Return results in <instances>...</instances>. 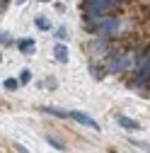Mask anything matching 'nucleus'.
Here are the masks:
<instances>
[{"label":"nucleus","instance_id":"f257e3e1","mask_svg":"<svg viewBox=\"0 0 150 153\" xmlns=\"http://www.w3.org/2000/svg\"><path fill=\"white\" fill-rule=\"evenodd\" d=\"M119 5V0H87L85 3V12L92 17V15H102L111 7H116Z\"/></svg>","mask_w":150,"mask_h":153},{"label":"nucleus","instance_id":"f03ea898","mask_svg":"<svg viewBox=\"0 0 150 153\" xmlns=\"http://www.w3.org/2000/svg\"><path fill=\"white\" fill-rule=\"evenodd\" d=\"M119 22L114 17H104V20H90V29H95L97 34H114Z\"/></svg>","mask_w":150,"mask_h":153},{"label":"nucleus","instance_id":"7ed1b4c3","mask_svg":"<svg viewBox=\"0 0 150 153\" xmlns=\"http://www.w3.org/2000/svg\"><path fill=\"white\" fill-rule=\"evenodd\" d=\"M70 117L75 119V122H80V124H85V126H90V129H99V124L90 117V114H82V112H70Z\"/></svg>","mask_w":150,"mask_h":153},{"label":"nucleus","instance_id":"20e7f679","mask_svg":"<svg viewBox=\"0 0 150 153\" xmlns=\"http://www.w3.org/2000/svg\"><path fill=\"white\" fill-rule=\"evenodd\" d=\"M53 56H56V61L68 63V46H65V44H56V46H53Z\"/></svg>","mask_w":150,"mask_h":153},{"label":"nucleus","instance_id":"39448f33","mask_svg":"<svg viewBox=\"0 0 150 153\" xmlns=\"http://www.w3.org/2000/svg\"><path fill=\"white\" fill-rule=\"evenodd\" d=\"M128 56H119V59H114L111 61V71H124V68H128Z\"/></svg>","mask_w":150,"mask_h":153},{"label":"nucleus","instance_id":"423d86ee","mask_svg":"<svg viewBox=\"0 0 150 153\" xmlns=\"http://www.w3.org/2000/svg\"><path fill=\"white\" fill-rule=\"evenodd\" d=\"M119 124H121L124 129H128V131H136V129H140V124H138V122L128 119V117H119Z\"/></svg>","mask_w":150,"mask_h":153},{"label":"nucleus","instance_id":"0eeeda50","mask_svg":"<svg viewBox=\"0 0 150 153\" xmlns=\"http://www.w3.org/2000/svg\"><path fill=\"white\" fill-rule=\"evenodd\" d=\"M20 51L22 53H34V39H22L20 42Z\"/></svg>","mask_w":150,"mask_h":153},{"label":"nucleus","instance_id":"6e6552de","mask_svg":"<svg viewBox=\"0 0 150 153\" xmlns=\"http://www.w3.org/2000/svg\"><path fill=\"white\" fill-rule=\"evenodd\" d=\"M36 29H41V32H49V29H51V22L46 20V17H36Z\"/></svg>","mask_w":150,"mask_h":153},{"label":"nucleus","instance_id":"1a4fd4ad","mask_svg":"<svg viewBox=\"0 0 150 153\" xmlns=\"http://www.w3.org/2000/svg\"><path fill=\"white\" fill-rule=\"evenodd\" d=\"M3 88H5L7 92H12V90H17V80H15V78H7V80L3 83Z\"/></svg>","mask_w":150,"mask_h":153},{"label":"nucleus","instance_id":"9d476101","mask_svg":"<svg viewBox=\"0 0 150 153\" xmlns=\"http://www.w3.org/2000/svg\"><path fill=\"white\" fill-rule=\"evenodd\" d=\"M46 112H49V114H56V117H68L63 109H56V107H46Z\"/></svg>","mask_w":150,"mask_h":153},{"label":"nucleus","instance_id":"9b49d317","mask_svg":"<svg viewBox=\"0 0 150 153\" xmlns=\"http://www.w3.org/2000/svg\"><path fill=\"white\" fill-rule=\"evenodd\" d=\"M20 80H22V83H29V80H32V73H29V71H22V73H20Z\"/></svg>","mask_w":150,"mask_h":153},{"label":"nucleus","instance_id":"f8f14e48","mask_svg":"<svg viewBox=\"0 0 150 153\" xmlns=\"http://www.w3.org/2000/svg\"><path fill=\"white\" fill-rule=\"evenodd\" d=\"M56 36H58V39H68V29H65V27L58 29V32H56Z\"/></svg>","mask_w":150,"mask_h":153},{"label":"nucleus","instance_id":"ddd939ff","mask_svg":"<svg viewBox=\"0 0 150 153\" xmlns=\"http://www.w3.org/2000/svg\"><path fill=\"white\" fill-rule=\"evenodd\" d=\"M15 148H17V151H20V153H29V151H27V148H22L20 143H15Z\"/></svg>","mask_w":150,"mask_h":153},{"label":"nucleus","instance_id":"4468645a","mask_svg":"<svg viewBox=\"0 0 150 153\" xmlns=\"http://www.w3.org/2000/svg\"><path fill=\"white\" fill-rule=\"evenodd\" d=\"M39 3H49V0H39Z\"/></svg>","mask_w":150,"mask_h":153},{"label":"nucleus","instance_id":"2eb2a0df","mask_svg":"<svg viewBox=\"0 0 150 153\" xmlns=\"http://www.w3.org/2000/svg\"><path fill=\"white\" fill-rule=\"evenodd\" d=\"M148 151H150V146H148Z\"/></svg>","mask_w":150,"mask_h":153}]
</instances>
